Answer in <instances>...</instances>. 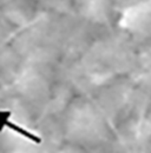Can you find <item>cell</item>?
<instances>
[{
  "mask_svg": "<svg viewBox=\"0 0 151 153\" xmlns=\"http://www.w3.org/2000/svg\"><path fill=\"white\" fill-rule=\"evenodd\" d=\"M11 115H12V112H11V111H7V110H0V133H1L2 130L5 128V126H4L5 120L10 119Z\"/></svg>",
  "mask_w": 151,
  "mask_h": 153,
  "instance_id": "7a4b0ae2",
  "label": "cell"
},
{
  "mask_svg": "<svg viewBox=\"0 0 151 153\" xmlns=\"http://www.w3.org/2000/svg\"><path fill=\"white\" fill-rule=\"evenodd\" d=\"M4 126H5V127H8L10 130H12V131H14V132H17L18 134L22 135L24 138H26V139H28V140H31V141L34 143V144H38V145H39V144H41V141H43L40 137H38V135L33 134L32 132H30V131H27V130H25V128H22L21 126L16 125V124L12 123L10 119L5 120Z\"/></svg>",
  "mask_w": 151,
  "mask_h": 153,
  "instance_id": "6da1fadb",
  "label": "cell"
}]
</instances>
